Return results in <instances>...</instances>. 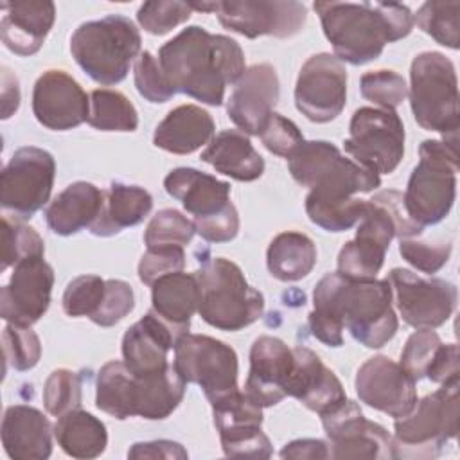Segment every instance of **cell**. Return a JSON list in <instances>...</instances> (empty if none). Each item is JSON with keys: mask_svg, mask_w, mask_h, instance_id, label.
Masks as SVG:
<instances>
[{"mask_svg": "<svg viewBox=\"0 0 460 460\" xmlns=\"http://www.w3.org/2000/svg\"><path fill=\"white\" fill-rule=\"evenodd\" d=\"M164 189L169 196L181 201L183 208L194 217H207L223 210L230 203V185L192 167L172 169Z\"/></svg>", "mask_w": 460, "mask_h": 460, "instance_id": "obj_28", "label": "cell"}, {"mask_svg": "<svg viewBox=\"0 0 460 460\" xmlns=\"http://www.w3.org/2000/svg\"><path fill=\"white\" fill-rule=\"evenodd\" d=\"M347 102V70L327 52L311 56L300 68L295 86L296 110L311 122H331Z\"/></svg>", "mask_w": 460, "mask_h": 460, "instance_id": "obj_16", "label": "cell"}, {"mask_svg": "<svg viewBox=\"0 0 460 460\" xmlns=\"http://www.w3.org/2000/svg\"><path fill=\"white\" fill-rule=\"evenodd\" d=\"M361 95L374 102L381 110H395L404 102L408 95V86L404 77L394 70H376L367 72L359 79Z\"/></svg>", "mask_w": 460, "mask_h": 460, "instance_id": "obj_44", "label": "cell"}, {"mask_svg": "<svg viewBox=\"0 0 460 460\" xmlns=\"http://www.w3.org/2000/svg\"><path fill=\"white\" fill-rule=\"evenodd\" d=\"M266 264L275 279L296 282L313 271L316 264V246L302 232H282L270 243Z\"/></svg>", "mask_w": 460, "mask_h": 460, "instance_id": "obj_35", "label": "cell"}, {"mask_svg": "<svg viewBox=\"0 0 460 460\" xmlns=\"http://www.w3.org/2000/svg\"><path fill=\"white\" fill-rule=\"evenodd\" d=\"M196 234L208 243H228L239 232V214L234 203L230 201L223 210L207 216V217H194Z\"/></svg>", "mask_w": 460, "mask_h": 460, "instance_id": "obj_54", "label": "cell"}, {"mask_svg": "<svg viewBox=\"0 0 460 460\" xmlns=\"http://www.w3.org/2000/svg\"><path fill=\"white\" fill-rule=\"evenodd\" d=\"M410 106L422 129L456 137L460 126L455 65L440 52H420L410 68Z\"/></svg>", "mask_w": 460, "mask_h": 460, "instance_id": "obj_10", "label": "cell"}, {"mask_svg": "<svg viewBox=\"0 0 460 460\" xmlns=\"http://www.w3.org/2000/svg\"><path fill=\"white\" fill-rule=\"evenodd\" d=\"M135 86L138 93L155 104L167 102L174 92L158 63V58H155L151 52L144 50L135 59Z\"/></svg>", "mask_w": 460, "mask_h": 460, "instance_id": "obj_49", "label": "cell"}, {"mask_svg": "<svg viewBox=\"0 0 460 460\" xmlns=\"http://www.w3.org/2000/svg\"><path fill=\"white\" fill-rule=\"evenodd\" d=\"M323 34L340 61L365 65L377 59L386 43L406 38L413 14L394 2H314Z\"/></svg>", "mask_w": 460, "mask_h": 460, "instance_id": "obj_3", "label": "cell"}, {"mask_svg": "<svg viewBox=\"0 0 460 460\" xmlns=\"http://www.w3.org/2000/svg\"><path fill=\"white\" fill-rule=\"evenodd\" d=\"M153 311L181 334L189 332L190 318L199 305L196 273H169L151 284Z\"/></svg>", "mask_w": 460, "mask_h": 460, "instance_id": "obj_31", "label": "cell"}, {"mask_svg": "<svg viewBox=\"0 0 460 460\" xmlns=\"http://www.w3.org/2000/svg\"><path fill=\"white\" fill-rule=\"evenodd\" d=\"M386 280L402 320L415 329L444 325L456 307V286L444 279H422L410 270L394 268Z\"/></svg>", "mask_w": 460, "mask_h": 460, "instance_id": "obj_15", "label": "cell"}, {"mask_svg": "<svg viewBox=\"0 0 460 460\" xmlns=\"http://www.w3.org/2000/svg\"><path fill=\"white\" fill-rule=\"evenodd\" d=\"M102 205L104 190L90 181H75L49 203L45 221L54 234L74 235L97 221Z\"/></svg>", "mask_w": 460, "mask_h": 460, "instance_id": "obj_27", "label": "cell"}, {"mask_svg": "<svg viewBox=\"0 0 460 460\" xmlns=\"http://www.w3.org/2000/svg\"><path fill=\"white\" fill-rule=\"evenodd\" d=\"M153 208V196L138 187L113 181L104 192V205L97 221L88 228L93 235L110 237L128 226H135Z\"/></svg>", "mask_w": 460, "mask_h": 460, "instance_id": "obj_32", "label": "cell"}, {"mask_svg": "<svg viewBox=\"0 0 460 460\" xmlns=\"http://www.w3.org/2000/svg\"><path fill=\"white\" fill-rule=\"evenodd\" d=\"M183 334L162 320L153 309L133 323L122 338L124 365L135 376H151L169 367L167 352Z\"/></svg>", "mask_w": 460, "mask_h": 460, "instance_id": "obj_23", "label": "cell"}, {"mask_svg": "<svg viewBox=\"0 0 460 460\" xmlns=\"http://www.w3.org/2000/svg\"><path fill=\"white\" fill-rule=\"evenodd\" d=\"M259 137L270 153L282 158H289L304 144V137L296 124L275 111L270 115Z\"/></svg>", "mask_w": 460, "mask_h": 460, "instance_id": "obj_52", "label": "cell"}, {"mask_svg": "<svg viewBox=\"0 0 460 460\" xmlns=\"http://www.w3.org/2000/svg\"><path fill=\"white\" fill-rule=\"evenodd\" d=\"M128 458H167V460H187V449L172 440H151L137 442L129 447Z\"/></svg>", "mask_w": 460, "mask_h": 460, "instance_id": "obj_56", "label": "cell"}, {"mask_svg": "<svg viewBox=\"0 0 460 460\" xmlns=\"http://www.w3.org/2000/svg\"><path fill=\"white\" fill-rule=\"evenodd\" d=\"M280 458H331L329 444L320 438H298L286 444L280 451Z\"/></svg>", "mask_w": 460, "mask_h": 460, "instance_id": "obj_57", "label": "cell"}, {"mask_svg": "<svg viewBox=\"0 0 460 460\" xmlns=\"http://www.w3.org/2000/svg\"><path fill=\"white\" fill-rule=\"evenodd\" d=\"M158 63L174 93H185L210 106L223 104L225 86L244 74V52L223 34L190 25L164 43Z\"/></svg>", "mask_w": 460, "mask_h": 460, "instance_id": "obj_2", "label": "cell"}, {"mask_svg": "<svg viewBox=\"0 0 460 460\" xmlns=\"http://www.w3.org/2000/svg\"><path fill=\"white\" fill-rule=\"evenodd\" d=\"M192 11L216 13L219 23L246 38H291L307 22V9L300 2L280 0H217L189 2Z\"/></svg>", "mask_w": 460, "mask_h": 460, "instance_id": "obj_11", "label": "cell"}, {"mask_svg": "<svg viewBox=\"0 0 460 460\" xmlns=\"http://www.w3.org/2000/svg\"><path fill=\"white\" fill-rule=\"evenodd\" d=\"M320 417L331 458H392V437L365 419L358 402L345 399Z\"/></svg>", "mask_w": 460, "mask_h": 460, "instance_id": "obj_17", "label": "cell"}, {"mask_svg": "<svg viewBox=\"0 0 460 460\" xmlns=\"http://www.w3.org/2000/svg\"><path fill=\"white\" fill-rule=\"evenodd\" d=\"M422 226L410 219L399 190H381L368 199L356 237L338 253V273L354 280H370L379 273L394 237H419Z\"/></svg>", "mask_w": 460, "mask_h": 460, "instance_id": "obj_4", "label": "cell"}, {"mask_svg": "<svg viewBox=\"0 0 460 460\" xmlns=\"http://www.w3.org/2000/svg\"><path fill=\"white\" fill-rule=\"evenodd\" d=\"M399 253L415 270L433 275L449 261L451 243L449 241L428 243L415 237H406V239H399Z\"/></svg>", "mask_w": 460, "mask_h": 460, "instance_id": "obj_50", "label": "cell"}, {"mask_svg": "<svg viewBox=\"0 0 460 460\" xmlns=\"http://www.w3.org/2000/svg\"><path fill=\"white\" fill-rule=\"evenodd\" d=\"M288 169L298 185L309 189V194L327 199L352 198L381 185L377 172L343 156L327 140H304L288 158Z\"/></svg>", "mask_w": 460, "mask_h": 460, "instance_id": "obj_9", "label": "cell"}, {"mask_svg": "<svg viewBox=\"0 0 460 460\" xmlns=\"http://www.w3.org/2000/svg\"><path fill=\"white\" fill-rule=\"evenodd\" d=\"M183 395L185 381L174 365L151 376H135V415L142 419L160 420L169 417Z\"/></svg>", "mask_w": 460, "mask_h": 460, "instance_id": "obj_33", "label": "cell"}, {"mask_svg": "<svg viewBox=\"0 0 460 460\" xmlns=\"http://www.w3.org/2000/svg\"><path fill=\"white\" fill-rule=\"evenodd\" d=\"M172 365L185 383H194L203 390L210 404L239 390L237 354L216 338L183 334L174 345Z\"/></svg>", "mask_w": 460, "mask_h": 460, "instance_id": "obj_12", "label": "cell"}, {"mask_svg": "<svg viewBox=\"0 0 460 460\" xmlns=\"http://www.w3.org/2000/svg\"><path fill=\"white\" fill-rule=\"evenodd\" d=\"M293 372L288 381V395L300 401L318 415L341 404L347 395L341 381L307 347L293 349Z\"/></svg>", "mask_w": 460, "mask_h": 460, "instance_id": "obj_24", "label": "cell"}, {"mask_svg": "<svg viewBox=\"0 0 460 460\" xmlns=\"http://www.w3.org/2000/svg\"><path fill=\"white\" fill-rule=\"evenodd\" d=\"M442 345L440 336L433 329H417L408 340L401 352L402 370L417 383L426 377V370L431 365L435 352Z\"/></svg>", "mask_w": 460, "mask_h": 460, "instance_id": "obj_48", "label": "cell"}, {"mask_svg": "<svg viewBox=\"0 0 460 460\" xmlns=\"http://www.w3.org/2000/svg\"><path fill=\"white\" fill-rule=\"evenodd\" d=\"M106 291V280L99 275H79L68 282L63 293V311L68 316H93L101 307Z\"/></svg>", "mask_w": 460, "mask_h": 460, "instance_id": "obj_46", "label": "cell"}, {"mask_svg": "<svg viewBox=\"0 0 460 460\" xmlns=\"http://www.w3.org/2000/svg\"><path fill=\"white\" fill-rule=\"evenodd\" d=\"M343 147L363 167L377 174H390L404 156L402 120L395 110L363 106L350 119Z\"/></svg>", "mask_w": 460, "mask_h": 460, "instance_id": "obj_13", "label": "cell"}, {"mask_svg": "<svg viewBox=\"0 0 460 460\" xmlns=\"http://www.w3.org/2000/svg\"><path fill=\"white\" fill-rule=\"evenodd\" d=\"M81 401V377L75 372L58 368L47 377L43 385V404L50 415L61 417L66 411L79 408Z\"/></svg>", "mask_w": 460, "mask_h": 460, "instance_id": "obj_43", "label": "cell"}, {"mask_svg": "<svg viewBox=\"0 0 460 460\" xmlns=\"http://www.w3.org/2000/svg\"><path fill=\"white\" fill-rule=\"evenodd\" d=\"M194 234V221L174 208H164L151 217L144 234V243L147 248L185 246L192 241Z\"/></svg>", "mask_w": 460, "mask_h": 460, "instance_id": "obj_42", "label": "cell"}, {"mask_svg": "<svg viewBox=\"0 0 460 460\" xmlns=\"http://www.w3.org/2000/svg\"><path fill=\"white\" fill-rule=\"evenodd\" d=\"M210 406L219 440L235 438L257 431L262 426V406L248 397L246 392L235 390Z\"/></svg>", "mask_w": 460, "mask_h": 460, "instance_id": "obj_37", "label": "cell"}, {"mask_svg": "<svg viewBox=\"0 0 460 460\" xmlns=\"http://www.w3.org/2000/svg\"><path fill=\"white\" fill-rule=\"evenodd\" d=\"M293 349L275 336H259L250 349V372L244 392L259 406H275L288 397L293 372Z\"/></svg>", "mask_w": 460, "mask_h": 460, "instance_id": "obj_22", "label": "cell"}, {"mask_svg": "<svg viewBox=\"0 0 460 460\" xmlns=\"http://www.w3.org/2000/svg\"><path fill=\"white\" fill-rule=\"evenodd\" d=\"M54 270L43 257L14 264L11 280L0 291V316L7 323H36L50 305Z\"/></svg>", "mask_w": 460, "mask_h": 460, "instance_id": "obj_18", "label": "cell"}, {"mask_svg": "<svg viewBox=\"0 0 460 460\" xmlns=\"http://www.w3.org/2000/svg\"><path fill=\"white\" fill-rule=\"evenodd\" d=\"M54 437L59 447L74 458H97L108 444L106 426L84 410H70L54 424Z\"/></svg>", "mask_w": 460, "mask_h": 460, "instance_id": "obj_34", "label": "cell"}, {"mask_svg": "<svg viewBox=\"0 0 460 460\" xmlns=\"http://www.w3.org/2000/svg\"><path fill=\"white\" fill-rule=\"evenodd\" d=\"M280 95L277 70L259 63L244 70L226 102L230 120L246 135H261Z\"/></svg>", "mask_w": 460, "mask_h": 460, "instance_id": "obj_21", "label": "cell"}, {"mask_svg": "<svg viewBox=\"0 0 460 460\" xmlns=\"http://www.w3.org/2000/svg\"><path fill=\"white\" fill-rule=\"evenodd\" d=\"M32 111L41 126L66 131L88 120L90 97L66 72L47 70L34 83Z\"/></svg>", "mask_w": 460, "mask_h": 460, "instance_id": "obj_20", "label": "cell"}, {"mask_svg": "<svg viewBox=\"0 0 460 460\" xmlns=\"http://www.w3.org/2000/svg\"><path fill=\"white\" fill-rule=\"evenodd\" d=\"M140 32L122 14L81 23L70 38V52L90 79L99 84L120 83L140 54Z\"/></svg>", "mask_w": 460, "mask_h": 460, "instance_id": "obj_5", "label": "cell"}, {"mask_svg": "<svg viewBox=\"0 0 460 460\" xmlns=\"http://www.w3.org/2000/svg\"><path fill=\"white\" fill-rule=\"evenodd\" d=\"M4 359L14 370H31L41 356V343L38 334L27 325L7 323L2 332Z\"/></svg>", "mask_w": 460, "mask_h": 460, "instance_id": "obj_45", "label": "cell"}, {"mask_svg": "<svg viewBox=\"0 0 460 460\" xmlns=\"http://www.w3.org/2000/svg\"><path fill=\"white\" fill-rule=\"evenodd\" d=\"M426 377L438 385H444L453 379H460L458 345L456 343H442L438 347L431 365L426 370Z\"/></svg>", "mask_w": 460, "mask_h": 460, "instance_id": "obj_55", "label": "cell"}, {"mask_svg": "<svg viewBox=\"0 0 460 460\" xmlns=\"http://www.w3.org/2000/svg\"><path fill=\"white\" fill-rule=\"evenodd\" d=\"M413 23L426 34H429L437 43L449 47L453 50L460 45V2L458 0H429L424 2Z\"/></svg>", "mask_w": 460, "mask_h": 460, "instance_id": "obj_40", "label": "cell"}, {"mask_svg": "<svg viewBox=\"0 0 460 460\" xmlns=\"http://www.w3.org/2000/svg\"><path fill=\"white\" fill-rule=\"evenodd\" d=\"M4 16L0 34L4 45L18 56L36 54L56 20V5L50 0H16L0 4Z\"/></svg>", "mask_w": 460, "mask_h": 460, "instance_id": "obj_25", "label": "cell"}, {"mask_svg": "<svg viewBox=\"0 0 460 460\" xmlns=\"http://www.w3.org/2000/svg\"><path fill=\"white\" fill-rule=\"evenodd\" d=\"M86 122L99 131H135L138 113L124 93L97 88L90 93V115Z\"/></svg>", "mask_w": 460, "mask_h": 460, "instance_id": "obj_38", "label": "cell"}, {"mask_svg": "<svg viewBox=\"0 0 460 460\" xmlns=\"http://www.w3.org/2000/svg\"><path fill=\"white\" fill-rule=\"evenodd\" d=\"M2 271L9 266L18 264L20 261L45 255V244L41 235L32 226L23 225L18 219H9L7 216L2 217Z\"/></svg>", "mask_w": 460, "mask_h": 460, "instance_id": "obj_41", "label": "cell"}, {"mask_svg": "<svg viewBox=\"0 0 460 460\" xmlns=\"http://www.w3.org/2000/svg\"><path fill=\"white\" fill-rule=\"evenodd\" d=\"M95 404L119 420L135 417V376L124 361H108L101 367Z\"/></svg>", "mask_w": 460, "mask_h": 460, "instance_id": "obj_36", "label": "cell"}, {"mask_svg": "<svg viewBox=\"0 0 460 460\" xmlns=\"http://www.w3.org/2000/svg\"><path fill=\"white\" fill-rule=\"evenodd\" d=\"M354 386L361 402L394 419L406 417L417 404L415 381L386 356L367 359L356 372Z\"/></svg>", "mask_w": 460, "mask_h": 460, "instance_id": "obj_19", "label": "cell"}, {"mask_svg": "<svg viewBox=\"0 0 460 460\" xmlns=\"http://www.w3.org/2000/svg\"><path fill=\"white\" fill-rule=\"evenodd\" d=\"M460 379L444 383L437 392L417 401L415 408L395 419L392 458H435L458 431Z\"/></svg>", "mask_w": 460, "mask_h": 460, "instance_id": "obj_8", "label": "cell"}, {"mask_svg": "<svg viewBox=\"0 0 460 460\" xmlns=\"http://www.w3.org/2000/svg\"><path fill=\"white\" fill-rule=\"evenodd\" d=\"M216 124L208 111L196 104L171 110L156 126L153 144L174 155H190L214 138Z\"/></svg>", "mask_w": 460, "mask_h": 460, "instance_id": "obj_29", "label": "cell"}, {"mask_svg": "<svg viewBox=\"0 0 460 460\" xmlns=\"http://www.w3.org/2000/svg\"><path fill=\"white\" fill-rule=\"evenodd\" d=\"M185 266L183 246H158L147 248L138 262V279L151 286L164 275L181 271Z\"/></svg>", "mask_w": 460, "mask_h": 460, "instance_id": "obj_53", "label": "cell"}, {"mask_svg": "<svg viewBox=\"0 0 460 460\" xmlns=\"http://www.w3.org/2000/svg\"><path fill=\"white\" fill-rule=\"evenodd\" d=\"M135 307L133 289L128 282L119 279L106 280V291L101 307L95 311L90 320L101 327H111L129 314Z\"/></svg>", "mask_w": 460, "mask_h": 460, "instance_id": "obj_51", "label": "cell"}, {"mask_svg": "<svg viewBox=\"0 0 460 460\" xmlns=\"http://www.w3.org/2000/svg\"><path fill=\"white\" fill-rule=\"evenodd\" d=\"M56 176L54 156L36 146L13 153L0 176V205L14 219H31L49 201Z\"/></svg>", "mask_w": 460, "mask_h": 460, "instance_id": "obj_14", "label": "cell"}, {"mask_svg": "<svg viewBox=\"0 0 460 460\" xmlns=\"http://www.w3.org/2000/svg\"><path fill=\"white\" fill-rule=\"evenodd\" d=\"M194 273L199 282L198 313L208 325L235 332L262 316L264 296L248 284L235 262L216 257Z\"/></svg>", "mask_w": 460, "mask_h": 460, "instance_id": "obj_6", "label": "cell"}, {"mask_svg": "<svg viewBox=\"0 0 460 460\" xmlns=\"http://www.w3.org/2000/svg\"><path fill=\"white\" fill-rule=\"evenodd\" d=\"M201 160L237 181H253L264 172V158L239 129L219 131L201 153Z\"/></svg>", "mask_w": 460, "mask_h": 460, "instance_id": "obj_30", "label": "cell"}, {"mask_svg": "<svg viewBox=\"0 0 460 460\" xmlns=\"http://www.w3.org/2000/svg\"><path fill=\"white\" fill-rule=\"evenodd\" d=\"M392 296L386 279L354 280L338 271L327 273L313 291L311 334L327 347H341L343 329H347L363 347L381 349L399 327Z\"/></svg>", "mask_w": 460, "mask_h": 460, "instance_id": "obj_1", "label": "cell"}, {"mask_svg": "<svg viewBox=\"0 0 460 460\" xmlns=\"http://www.w3.org/2000/svg\"><path fill=\"white\" fill-rule=\"evenodd\" d=\"M192 14L189 2H146L138 7L137 20L140 27L155 36H164L176 25L187 22Z\"/></svg>", "mask_w": 460, "mask_h": 460, "instance_id": "obj_47", "label": "cell"}, {"mask_svg": "<svg viewBox=\"0 0 460 460\" xmlns=\"http://www.w3.org/2000/svg\"><path fill=\"white\" fill-rule=\"evenodd\" d=\"M20 104V88L16 75L4 66L2 72V119H9Z\"/></svg>", "mask_w": 460, "mask_h": 460, "instance_id": "obj_58", "label": "cell"}, {"mask_svg": "<svg viewBox=\"0 0 460 460\" xmlns=\"http://www.w3.org/2000/svg\"><path fill=\"white\" fill-rule=\"evenodd\" d=\"M419 155L420 160L410 174L402 201L410 219L424 228L446 219L453 208L458 172L456 137L424 140Z\"/></svg>", "mask_w": 460, "mask_h": 460, "instance_id": "obj_7", "label": "cell"}, {"mask_svg": "<svg viewBox=\"0 0 460 460\" xmlns=\"http://www.w3.org/2000/svg\"><path fill=\"white\" fill-rule=\"evenodd\" d=\"M368 199L358 198H340L327 199L307 194L305 198V212L309 219L327 230V232H345L358 225L367 210Z\"/></svg>", "mask_w": 460, "mask_h": 460, "instance_id": "obj_39", "label": "cell"}, {"mask_svg": "<svg viewBox=\"0 0 460 460\" xmlns=\"http://www.w3.org/2000/svg\"><path fill=\"white\" fill-rule=\"evenodd\" d=\"M52 426L32 406L13 404L2 419V446L13 460H45L52 453Z\"/></svg>", "mask_w": 460, "mask_h": 460, "instance_id": "obj_26", "label": "cell"}]
</instances>
